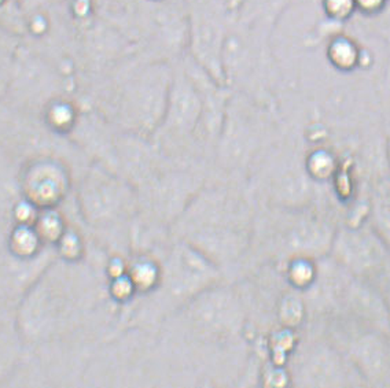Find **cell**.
Instances as JSON below:
<instances>
[{
  "label": "cell",
  "instance_id": "2",
  "mask_svg": "<svg viewBox=\"0 0 390 388\" xmlns=\"http://www.w3.org/2000/svg\"><path fill=\"white\" fill-rule=\"evenodd\" d=\"M387 0H355V6L366 14H377L385 7Z\"/></svg>",
  "mask_w": 390,
  "mask_h": 388
},
{
  "label": "cell",
  "instance_id": "1",
  "mask_svg": "<svg viewBox=\"0 0 390 388\" xmlns=\"http://www.w3.org/2000/svg\"><path fill=\"white\" fill-rule=\"evenodd\" d=\"M355 0H332L330 10L333 11L335 17H349L355 10Z\"/></svg>",
  "mask_w": 390,
  "mask_h": 388
}]
</instances>
